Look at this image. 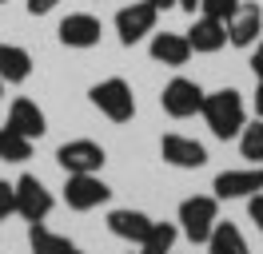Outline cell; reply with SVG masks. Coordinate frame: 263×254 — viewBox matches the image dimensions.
Here are the masks:
<instances>
[{
  "instance_id": "cell-29",
  "label": "cell",
  "mask_w": 263,
  "mask_h": 254,
  "mask_svg": "<svg viewBox=\"0 0 263 254\" xmlns=\"http://www.w3.org/2000/svg\"><path fill=\"white\" fill-rule=\"evenodd\" d=\"M251 103H255V115H259V119H263V83H259V88H255V99H251Z\"/></svg>"
},
{
  "instance_id": "cell-20",
  "label": "cell",
  "mask_w": 263,
  "mask_h": 254,
  "mask_svg": "<svg viewBox=\"0 0 263 254\" xmlns=\"http://www.w3.org/2000/svg\"><path fill=\"white\" fill-rule=\"evenodd\" d=\"M176 238H180V226H176V222H152L148 238L140 242V254H172Z\"/></svg>"
},
{
  "instance_id": "cell-6",
  "label": "cell",
  "mask_w": 263,
  "mask_h": 254,
  "mask_svg": "<svg viewBox=\"0 0 263 254\" xmlns=\"http://www.w3.org/2000/svg\"><path fill=\"white\" fill-rule=\"evenodd\" d=\"M104 159L108 155L96 139H68L56 151V163L64 167V175H96L104 167Z\"/></svg>"
},
{
  "instance_id": "cell-27",
  "label": "cell",
  "mask_w": 263,
  "mask_h": 254,
  "mask_svg": "<svg viewBox=\"0 0 263 254\" xmlns=\"http://www.w3.org/2000/svg\"><path fill=\"white\" fill-rule=\"evenodd\" d=\"M60 0H24V8H28V16H48L52 8H56Z\"/></svg>"
},
{
  "instance_id": "cell-9",
  "label": "cell",
  "mask_w": 263,
  "mask_h": 254,
  "mask_svg": "<svg viewBox=\"0 0 263 254\" xmlns=\"http://www.w3.org/2000/svg\"><path fill=\"white\" fill-rule=\"evenodd\" d=\"M56 36H60V44H64V48H76V52H84V48H96V44H100L104 24H100L92 12H68L64 20H60Z\"/></svg>"
},
{
  "instance_id": "cell-8",
  "label": "cell",
  "mask_w": 263,
  "mask_h": 254,
  "mask_svg": "<svg viewBox=\"0 0 263 254\" xmlns=\"http://www.w3.org/2000/svg\"><path fill=\"white\" fill-rule=\"evenodd\" d=\"M16 215L28 222H44L52 215V190L36 175H20L16 179Z\"/></svg>"
},
{
  "instance_id": "cell-2",
  "label": "cell",
  "mask_w": 263,
  "mask_h": 254,
  "mask_svg": "<svg viewBox=\"0 0 263 254\" xmlns=\"http://www.w3.org/2000/svg\"><path fill=\"white\" fill-rule=\"evenodd\" d=\"M88 99H92V108L100 111V115H108L112 123H128L132 115H136V95H132V83L128 79H100L96 88L88 92Z\"/></svg>"
},
{
  "instance_id": "cell-32",
  "label": "cell",
  "mask_w": 263,
  "mask_h": 254,
  "mask_svg": "<svg viewBox=\"0 0 263 254\" xmlns=\"http://www.w3.org/2000/svg\"><path fill=\"white\" fill-rule=\"evenodd\" d=\"M72 254H80V250H72Z\"/></svg>"
},
{
  "instance_id": "cell-26",
  "label": "cell",
  "mask_w": 263,
  "mask_h": 254,
  "mask_svg": "<svg viewBox=\"0 0 263 254\" xmlns=\"http://www.w3.org/2000/svg\"><path fill=\"white\" fill-rule=\"evenodd\" d=\"M251 72H255V83H263V40L251 44Z\"/></svg>"
},
{
  "instance_id": "cell-3",
  "label": "cell",
  "mask_w": 263,
  "mask_h": 254,
  "mask_svg": "<svg viewBox=\"0 0 263 254\" xmlns=\"http://www.w3.org/2000/svg\"><path fill=\"white\" fill-rule=\"evenodd\" d=\"M215 222H219V199H215V195H192V199L180 203V230L192 238L196 246L208 242Z\"/></svg>"
},
{
  "instance_id": "cell-24",
  "label": "cell",
  "mask_w": 263,
  "mask_h": 254,
  "mask_svg": "<svg viewBox=\"0 0 263 254\" xmlns=\"http://www.w3.org/2000/svg\"><path fill=\"white\" fill-rule=\"evenodd\" d=\"M16 215V183H0V222Z\"/></svg>"
},
{
  "instance_id": "cell-11",
  "label": "cell",
  "mask_w": 263,
  "mask_h": 254,
  "mask_svg": "<svg viewBox=\"0 0 263 254\" xmlns=\"http://www.w3.org/2000/svg\"><path fill=\"white\" fill-rule=\"evenodd\" d=\"M215 199H251L255 190H263V167H243V171H219L215 175Z\"/></svg>"
},
{
  "instance_id": "cell-13",
  "label": "cell",
  "mask_w": 263,
  "mask_h": 254,
  "mask_svg": "<svg viewBox=\"0 0 263 254\" xmlns=\"http://www.w3.org/2000/svg\"><path fill=\"white\" fill-rule=\"evenodd\" d=\"M187 44H192V52L212 56L219 48H228V24H223V20H212V16H199L196 24L187 28Z\"/></svg>"
},
{
  "instance_id": "cell-17",
  "label": "cell",
  "mask_w": 263,
  "mask_h": 254,
  "mask_svg": "<svg viewBox=\"0 0 263 254\" xmlns=\"http://www.w3.org/2000/svg\"><path fill=\"white\" fill-rule=\"evenodd\" d=\"M32 76V56L20 44H0V79L4 83H24Z\"/></svg>"
},
{
  "instance_id": "cell-16",
  "label": "cell",
  "mask_w": 263,
  "mask_h": 254,
  "mask_svg": "<svg viewBox=\"0 0 263 254\" xmlns=\"http://www.w3.org/2000/svg\"><path fill=\"white\" fill-rule=\"evenodd\" d=\"M8 127L20 131V135H28V139H40L44 131H48V119H44V111L36 108L32 99H12V108H8Z\"/></svg>"
},
{
  "instance_id": "cell-33",
  "label": "cell",
  "mask_w": 263,
  "mask_h": 254,
  "mask_svg": "<svg viewBox=\"0 0 263 254\" xmlns=\"http://www.w3.org/2000/svg\"><path fill=\"white\" fill-rule=\"evenodd\" d=\"M0 4H4V0H0Z\"/></svg>"
},
{
  "instance_id": "cell-19",
  "label": "cell",
  "mask_w": 263,
  "mask_h": 254,
  "mask_svg": "<svg viewBox=\"0 0 263 254\" xmlns=\"http://www.w3.org/2000/svg\"><path fill=\"white\" fill-rule=\"evenodd\" d=\"M28 246H32V254H72L76 250L64 235L48 230L44 222H28Z\"/></svg>"
},
{
  "instance_id": "cell-14",
  "label": "cell",
  "mask_w": 263,
  "mask_h": 254,
  "mask_svg": "<svg viewBox=\"0 0 263 254\" xmlns=\"http://www.w3.org/2000/svg\"><path fill=\"white\" fill-rule=\"evenodd\" d=\"M152 60L164 64V68H183V64L192 60L187 36H180V32H156L152 36Z\"/></svg>"
},
{
  "instance_id": "cell-4",
  "label": "cell",
  "mask_w": 263,
  "mask_h": 254,
  "mask_svg": "<svg viewBox=\"0 0 263 254\" xmlns=\"http://www.w3.org/2000/svg\"><path fill=\"white\" fill-rule=\"evenodd\" d=\"M203 88H199L196 79L187 76H176L164 83V92H160V108L172 115V119H192V115H199V108H203Z\"/></svg>"
},
{
  "instance_id": "cell-15",
  "label": "cell",
  "mask_w": 263,
  "mask_h": 254,
  "mask_svg": "<svg viewBox=\"0 0 263 254\" xmlns=\"http://www.w3.org/2000/svg\"><path fill=\"white\" fill-rule=\"evenodd\" d=\"M108 230H112L116 238H124V242H144L152 230V219L144 215V210H132V206H120V210H112L108 215Z\"/></svg>"
},
{
  "instance_id": "cell-10",
  "label": "cell",
  "mask_w": 263,
  "mask_h": 254,
  "mask_svg": "<svg viewBox=\"0 0 263 254\" xmlns=\"http://www.w3.org/2000/svg\"><path fill=\"white\" fill-rule=\"evenodd\" d=\"M160 155H164V163H172V167H180V171H199L203 163H208V147L199 139H187V135H164L160 139Z\"/></svg>"
},
{
  "instance_id": "cell-23",
  "label": "cell",
  "mask_w": 263,
  "mask_h": 254,
  "mask_svg": "<svg viewBox=\"0 0 263 254\" xmlns=\"http://www.w3.org/2000/svg\"><path fill=\"white\" fill-rule=\"evenodd\" d=\"M239 4H243V0H199V16H212V20H223V24H228Z\"/></svg>"
},
{
  "instance_id": "cell-5",
  "label": "cell",
  "mask_w": 263,
  "mask_h": 254,
  "mask_svg": "<svg viewBox=\"0 0 263 254\" xmlns=\"http://www.w3.org/2000/svg\"><path fill=\"white\" fill-rule=\"evenodd\" d=\"M156 16H160V8L148 4V0L120 8V12H116V36H120V44L132 48V44H140L144 36H152V32H156Z\"/></svg>"
},
{
  "instance_id": "cell-12",
  "label": "cell",
  "mask_w": 263,
  "mask_h": 254,
  "mask_svg": "<svg viewBox=\"0 0 263 254\" xmlns=\"http://www.w3.org/2000/svg\"><path fill=\"white\" fill-rule=\"evenodd\" d=\"M259 32H263V8L251 4V0H243L235 8V16L228 20V44L231 48H251L259 40Z\"/></svg>"
},
{
  "instance_id": "cell-21",
  "label": "cell",
  "mask_w": 263,
  "mask_h": 254,
  "mask_svg": "<svg viewBox=\"0 0 263 254\" xmlns=\"http://www.w3.org/2000/svg\"><path fill=\"white\" fill-rule=\"evenodd\" d=\"M0 159H4V163H24V159H32V139L4 123L0 127Z\"/></svg>"
},
{
  "instance_id": "cell-22",
  "label": "cell",
  "mask_w": 263,
  "mask_h": 254,
  "mask_svg": "<svg viewBox=\"0 0 263 254\" xmlns=\"http://www.w3.org/2000/svg\"><path fill=\"white\" fill-rule=\"evenodd\" d=\"M239 155H243L247 163H259L263 167V119H255L251 127L239 131Z\"/></svg>"
},
{
  "instance_id": "cell-30",
  "label": "cell",
  "mask_w": 263,
  "mask_h": 254,
  "mask_svg": "<svg viewBox=\"0 0 263 254\" xmlns=\"http://www.w3.org/2000/svg\"><path fill=\"white\" fill-rule=\"evenodd\" d=\"M148 4H156L160 12H164V8H176V0H148Z\"/></svg>"
},
{
  "instance_id": "cell-7",
  "label": "cell",
  "mask_w": 263,
  "mask_h": 254,
  "mask_svg": "<svg viewBox=\"0 0 263 254\" xmlns=\"http://www.w3.org/2000/svg\"><path fill=\"white\" fill-rule=\"evenodd\" d=\"M112 199V187L100 179V175H68L64 183V203L72 210H96Z\"/></svg>"
},
{
  "instance_id": "cell-31",
  "label": "cell",
  "mask_w": 263,
  "mask_h": 254,
  "mask_svg": "<svg viewBox=\"0 0 263 254\" xmlns=\"http://www.w3.org/2000/svg\"><path fill=\"white\" fill-rule=\"evenodd\" d=\"M0 99H4V79H0Z\"/></svg>"
},
{
  "instance_id": "cell-18",
  "label": "cell",
  "mask_w": 263,
  "mask_h": 254,
  "mask_svg": "<svg viewBox=\"0 0 263 254\" xmlns=\"http://www.w3.org/2000/svg\"><path fill=\"white\" fill-rule=\"evenodd\" d=\"M203 246H208V254H251L235 222H215V226H212V235H208V242H203Z\"/></svg>"
},
{
  "instance_id": "cell-1",
  "label": "cell",
  "mask_w": 263,
  "mask_h": 254,
  "mask_svg": "<svg viewBox=\"0 0 263 254\" xmlns=\"http://www.w3.org/2000/svg\"><path fill=\"white\" fill-rule=\"evenodd\" d=\"M203 123L212 127L215 139H239V131L247 127V108H243V95L235 88H219V92L203 95Z\"/></svg>"
},
{
  "instance_id": "cell-25",
  "label": "cell",
  "mask_w": 263,
  "mask_h": 254,
  "mask_svg": "<svg viewBox=\"0 0 263 254\" xmlns=\"http://www.w3.org/2000/svg\"><path fill=\"white\" fill-rule=\"evenodd\" d=\"M247 219H251V222L263 230V190H255V195L247 199Z\"/></svg>"
},
{
  "instance_id": "cell-28",
  "label": "cell",
  "mask_w": 263,
  "mask_h": 254,
  "mask_svg": "<svg viewBox=\"0 0 263 254\" xmlns=\"http://www.w3.org/2000/svg\"><path fill=\"white\" fill-rule=\"evenodd\" d=\"M176 8H183L187 16H196V8H199V0H176Z\"/></svg>"
}]
</instances>
